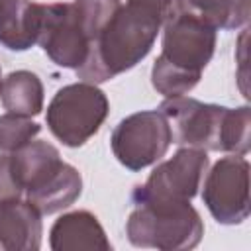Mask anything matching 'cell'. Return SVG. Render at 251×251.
Listing matches in <instances>:
<instances>
[{"instance_id": "cell-10", "label": "cell", "mask_w": 251, "mask_h": 251, "mask_svg": "<svg viewBox=\"0 0 251 251\" xmlns=\"http://www.w3.org/2000/svg\"><path fill=\"white\" fill-rule=\"evenodd\" d=\"M82 190V178L80 173L65 163L57 161L51 169H47L27 190V202L41 214L49 216L63 208H69Z\"/></svg>"}, {"instance_id": "cell-7", "label": "cell", "mask_w": 251, "mask_h": 251, "mask_svg": "<svg viewBox=\"0 0 251 251\" xmlns=\"http://www.w3.org/2000/svg\"><path fill=\"white\" fill-rule=\"evenodd\" d=\"M112 151L129 171H141L159 161L173 143V131L159 110H145L124 118L112 131Z\"/></svg>"}, {"instance_id": "cell-15", "label": "cell", "mask_w": 251, "mask_h": 251, "mask_svg": "<svg viewBox=\"0 0 251 251\" xmlns=\"http://www.w3.org/2000/svg\"><path fill=\"white\" fill-rule=\"evenodd\" d=\"M2 106L20 116H37L43 110V84L29 71H14L0 82Z\"/></svg>"}, {"instance_id": "cell-4", "label": "cell", "mask_w": 251, "mask_h": 251, "mask_svg": "<svg viewBox=\"0 0 251 251\" xmlns=\"http://www.w3.org/2000/svg\"><path fill=\"white\" fill-rule=\"evenodd\" d=\"M126 231L129 243L135 247L182 251L200 243L204 235V224L190 202L135 204Z\"/></svg>"}, {"instance_id": "cell-11", "label": "cell", "mask_w": 251, "mask_h": 251, "mask_svg": "<svg viewBox=\"0 0 251 251\" xmlns=\"http://www.w3.org/2000/svg\"><path fill=\"white\" fill-rule=\"evenodd\" d=\"M41 214L27 200L0 204V249L35 251L41 247Z\"/></svg>"}, {"instance_id": "cell-1", "label": "cell", "mask_w": 251, "mask_h": 251, "mask_svg": "<svg viewBox=\"0 0 251 251\" xmlns=\"http://www.w3.org/2000/svg\"><path fill=\"white\" fill-rule=\"evenodd\" d=\"M163 24L157 14L137 4L120 6L90 43L88 57L76 69V76L98 84L129 71L151 51Z\"/></svg>"}, {"instance_id": "cell-3", "label": "cell", "mask_w": 251, "mask_h": 251, "mask_svg": "<svg viewBox=\"0 0 251 251\" xmlns=\"http://www.w3.org/2000/svg\"><path fill=\"white\" fill-rule=\"evenodd\" d=\"M216 49V29L204 20L175 10L165 20L163 51L157 57L151 82L165 98L192 90Z\"/></svg>"}, {"instance_id": "cell-16", "label": "cell", "mask_w": 251, "mask_h": 251, "mask_svg": "<svg viewBox=\"0 0 251 251\" xmlns=\"http://www.w3.org/2000/svg\"><path fill=\"white\" fill-rule=\"evenodd\" d=\"M39 131L41 126L31 122L27 116L12 114V112L0 116V153H14L22 149Z\"/></svg>"}, {"instance_id": "cell-2", "label": "cell", "mask_w": 251, "mask_h": 251, "mask_svg": "<svg viewBox=\"0 0 251 251\" xmlns=\"http://www.w3.org/2000/svg\"><path fill=\"white\" fill-rule=\"evenodd\" d=\"M159 112H163L169 126H173V143L180 147L227 151L233 155L249 153V106L231 110L218 104H204L194 98L175 96L167 98L159 106Z\"/></svg>"}, {"instance_id": "cell-19", "label": "cell", "mask_w": 251, "mask_h": 251, "mask_svg": "<svg viewBox=\"0 0 251 251\" xmlns=\"http://www.w3.org/2000/svg\"><path fill=\"white\" fill-rule=\"evenodd\" d=\"M127 2L137 4V6H141V8H145V10L153 12V14H157L163 22L171 16V12L175 8V0H127Z\"/></svg>"}, {"instance_id": "cell-9", "label": "cell", "mask_w": 251, "mask_h": 251, "mask_svg": "<svg viewBox=\"0 0 251 251\" xmlns=\"http://www.w3.org/2000/svg\"><path fill=\"white\" fill-rule=\"evenodd\" d=\"M37 43L59 67L76 71L86 61L90 39L82 29L75 4H41Z\"/></svg>"}, {"instance_id": "cell-18", "label": "cell", "mask_w": 251, "mask_h": 251, "mask_svg": "<svg viewBox=\"0 0 251 251\" xmlns=\"http://www.w3.org/2000/svg\"><path fill=\"white\" fill-rule=\"evenodd\" d=\"M24 194L22 186L18 184L12 167H10V155L2 153L0 157V204L10 200H20Z\"/></svg>"}, {"instance_id": "cell-17", "label": "cell", "mask_w": 251, "mask_h": 251, "mask_svg": "<svg viewBox=\"0 0 251 251\" xmlns=\"http://www.w3.org/2000/svg\"><path fill=\"white\" fill-rule=\"evenodd\" d=\"M73 4L78 12L82 29L90 39V43L96 39L102 27L110 22V18L122 6L120 0H75Z\"/></svg>"}, {"instance_id": "cell-20", "label": "cell", "mask_w": 251, "mask_h": 251, "mask_svg": "<svg viewBox=\"0 0 251 251\" xmlns=\"http://www.w3.org/2000/svg\"><path fill=\"white\" fill-rule=\"evenodd\" d=\"M0 78H2V71H0ZM0 82H2V80H0Z\"/></svg>"}, {"instance_id": "cell-14", "label": "cell", "mask_w": 251, "mask_h": 251, "mask_svg": "<svg viewBox=\"0 0 251 251\" xmlns=\"http://www.w3.org/2000/svg\"><path fill=\"white\" fill-rule=\"evenodd\" d=\"M175 10L188 12L214 29H237L249 22L251 0H175Z\"/></svg>"}, {"instance_id": "cell-5", "label": "cell", "mask_w": 251, "mask_h": 251, "mask_svg": "<svg viewBox=\"0 0 251 251\" xmlns=\"http://www.w3.org/2000/svg\"><path fill=\"white\" fill-rule=\"evenodd\" d=\"M110 104L106 94L90 82H75L57 90L47 106V126L67 147H80L104 124Z\"/></svg>"}, {"instance_id": "cell-13", "label": "cell", "mask_w": 251, "mask_h": 251, "mask_svg": "<svg viewBox=\"0 0 251 251\" xmlns=\"http://www.w3.org/2000/svg\"><path fill=\"white\" fill-rule=\"evenodd\" d=\"M41 4L31 0H0V45L25 51L37 43Z\"/></svg>"}, {"instance_id": "cell-8", "label": "cell", "mask_w": 251, "mask_h": 251, "mask_svg": "<svg viewBox=\"0 0 251 251\" xmlns=\"http://www.w3.org/2000/svg\"><path fill=\"white\" fill-rule=\"evenodd\" d=\"M202 200L216 222L235 226L249 216V163L243 155L220 159L204 180Z\"/></svg>"}, {"instance_id": "cell-12", "label": "cell", "mask_w": 251, "mask_h": 251, "mask_svg": "<svg viewBox=\"0 0 251 251\" xmlns=\"http://www.w3.org/2000/svg\"><path fill=\"white\" fill-rule=\"evenodd\" d=\"M49 235L53 251H108L112 247L96 216L86 210L61 216Z\"/></svg>"}, {"instance_id": "cell-6", "label": "cell", "mask_w": 251, "mask_h": 251, "mask_svg": "<svg viewBox=\"0 0 251 251\" xmlns=\"http://www.w3.org/2000/svg\"><path fill=\"white\" fill-rule=\"evenodd\" d=\"M210 161L206 151L180 147L169 161L157 165L145 184L133 192L135 204H182L190 202L204 178Z\"/></svg>"}]
</instances>
